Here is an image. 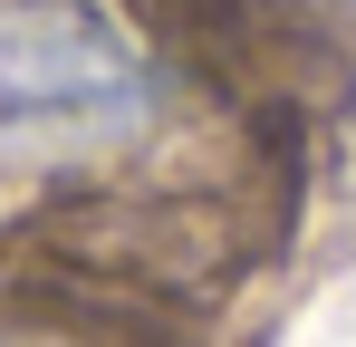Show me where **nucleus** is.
<instances>
[{
	"mask_svg": "<svg viewBox=\"0 0 356 347\" xmlns=\"http://www.w3.org/2000/svg\"><path fill=\"white\" fill-rule=\"evenodd\" d=\"M145 58L87 0H0V116H125Z\"/></svg>",
	"mask_w": 356,
	"mask_h": 347,
	"instance_id": "nucleus-1",
	"label": "nucleus"
}]
</instances>
